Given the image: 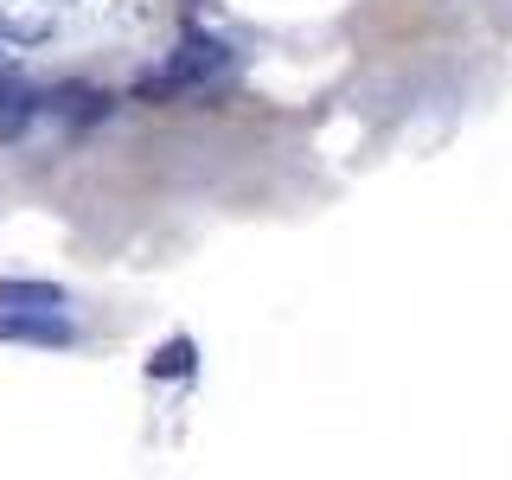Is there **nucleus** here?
<instances>
[{
  "mask_svg": "<svg viewBox=\"0 0 512 480\" xmlns=\"http://www.w3.org/2000/svg\"><path fill=\"white\" fill-rule=\"evenodd\" d=\"M224 64H231V45L212 39V32H199V26H186V39H180V52L167 58V71L180 77L186 90H205V84L224 71Z\"/></svg>",
  "mask_w": 512,
  "mask_h": 480,
  "instance_id": "f257e3e1",
  "label": "nucleus"
},
{
  "mask_svg": "<svg viewBox=\"0 0 512 480\" xmlns=\"http://www.w3.org/2000/svg\"><path fill=\"white\" fill-rule=\"evenodd\" d=\"M39 109H45V90L32 84L20 64H7V71H0V148H13V141L32 128Z\"/></svg>",
  "mask_w": 512,
  "mask_h": 480,
  "instance_id": "f03ea898",
  "label": "nucleus"
},
{
  "mask_svg": "<svg viewBox=\"0 0 512 480\" xmlns=\"http://www.w3.org/2000/svg\"><path fill=\"white\" fill-rule=\"evenodd\" d=\"M0 308H13V314L64 308V288L58 282H32V276H0Z\"/></svg>",
  "mask_w": 512,
  "mask_h": 480,
  "instance_id": "7ed1b4c3",
  "label": "nucleus"
},
{
  "mask_svg": "<svg viewBox=\"0 0 512 480\" xmlns=\"http://www.w3.org/2000/svg\"><path fill=\"white\" fill-rule=\"evenodd\" d=\"M192 359H199V346H192L186 333H173V340H160V346H154L148 378H192Z\"/></svg>",
  "mask_w": 512,
  "mask_h": 480,
  "instance_id": "20e7f679",
  "label": "nucleus"
},
{
  "mask_svg": "<svg viewBox=\"0 0 512 480\" xmlns=\"http://www.w3.org/2000/svg\"><path fill=\"white\" fill-rule=\"evenodd\" d=\"M186 84L173 71H148V77H135V90H128V103H148V109H167V103H180Z\"/></svg>",
  "mask_w": 512,
  "mask_h": 480,
  "instance_id": "39448f33",
  "label": "nucleus"
},
{
  "mask_svg": "<svg viewBox=\"0 0 512 480\" xmlns=\"http://www.w3.org/2000/svg\"><path fill=\"white\" fill-rule=\"evenodd\" d=\"M0 340H13V314L7 308H0Z\"/></svg>",
  "mask_w": 512,
  "mask_h": 480,
  "instance_id": "423d86ee",
  "label": "nucleus"
},
{
  "mask_svg": "<svg viewBox=\"0 0 512 480\" xmlns=\"http://www.w3.org/2000/svg\"><path fill=\"white\" fill-rule=\"evenodd\" d=\"M186 7H205V0H186Z\"/></svg>",
  "mask_w": 512,
  "mask_h": 480,
  "instance_id": "0eeeda50",
  "label": "nucleus"
},
{
  "mask_svg": "<svg viewBox=\"0 0 512 480\" xmlns=\"http://www.w3.org/2000/svg\"><path fill=\"white\" fill-rule=\"evenodd\" d=\"M0 71H7V64H0Z\"/></svg>",
  "mask_w": 512,
  "mask_h": 480,
  "instance_id": "6e6552de",
  "label": "nucleus"
}]
</instances>
